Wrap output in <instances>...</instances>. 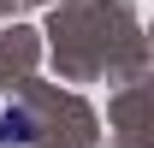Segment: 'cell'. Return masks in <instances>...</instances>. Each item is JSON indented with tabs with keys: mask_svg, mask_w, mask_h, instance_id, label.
Here are the masks:
<instances>
[{
	"mask_svg": "<svg viewBox=\"0 0 154 148\" xmlns=\"http://www.w3.org/2000/svg\"><path fill=\"white\" fill-rule=\"evenodd\" d=\"M0 142H36V113H24V107H6L0 113Z\"/></svg>",
	"mask_w": 154,
	"mask_h": 148,
	"instance_id": "6da1fadb",
	"label": "cell"
}]
</instances>
